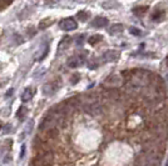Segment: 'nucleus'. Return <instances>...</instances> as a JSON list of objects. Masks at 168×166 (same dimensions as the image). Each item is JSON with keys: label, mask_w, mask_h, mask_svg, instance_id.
Here are the masks:
<instances>
[{"label": "nucleus", "mask_w": 168, "mask_h": 166, "mask_svg": "<svg viewBox=\"0 0 168 166\" xmlns=\"http://www.w3.org/2000/svg\"><path fill=\"white\" fill-rule=\"evenodd\" d=\"M62 88V80L60 79H54L51 81H48L43 86V94L47 96L54 95L59 89Z\"/></svg>", "instance_id": "1"}, {"label": "nucleus", "mask_w": 168, "mask_h": 166, "mask_svg": "<svg viewBox=\"0 0 168 166\" xmlns=\"http://www.w3.org/2000/svg\"><path fill=\"white\" fill-rule=\"evenodd\" d=\"M51 164H53V154L50 151H47L38 156L33 161L32 166H51Z\"/></svg>", "instance_id": "2"}, {"label": "nucleus", "mask_w": 168, "mask_h": 166, "mask_svg": "<svg viewBox=\"0 0 168 166\" xmlns=\"http://www.w3.org/2000/svg\"><path fill=\"white\" fill-rule=\"evenodd\" d=\"M78 24L77 21L73 19V18H67V19H63L60 23H59V27L64 31H72V30H75Z\"/></svg>", "instance_id": "3"}, {"label": "nucleus", "mask_w": 168, "mask_h": 166, "mask_svg": "<svg viewBox=\"0 0 168 166\" xmlns=\"http://www.w3.org/2000/svg\"><path fill=\"white\" fill-rule=\"evenodd\" d=\"M121 56V52L117 50H108L103 54L102 56V61L103 63H109V61H117Z\"/></svg>", "instance_id": "4"}, {"label": "nucleus", "mask_w": 168, "mask_h": 166, "mask_svg": "<svg viewBox=\"0 0 168 166\" xmlns=\"http://www.w3.org/2000/svg\"><path fill=\"white\" fill-rule=\"evenodd\" d=\"M84 64V59L80 56V55H74V56L69 58L67 61V65L69 67H79Z\"/></svg>", "instance_id": "5"}, {"label": "nucleus", "mask_w": 168, "mask_h": 166, "mask_svg": "<svg viewBox=\"0 0 168 166\" xmlns=\"http://www.w3.org/2000/svg\"><path fill=\"white\" fill-rule=\"evenodd\" d=\"M92 25L94 27H104L108 25V19L103 18V16H97L93 21H92Z\"/></svg>", "instance_id": "6"}, {"label": "nucleus", "mask_w": 168, "mask_h": 166, "mask_svg": "<svg viewBox=\"0 0 168 166\" xmlns=\"http://www.w3.org/2000/svg\"><path fill=\"white\" fill-rule=\"evenodd\" d=\"M32 98H33V90H32L30 88H27V89H25V90L23 91L21 96H20V99H21L23 103H28V101H30Z\"/></svg>", "instance_id": "7"}, {"label": "nucleus", "mask_w": 168, "mask_h": 166, "mask_svg": "<svg viewBox=\"0 0 168 166\" xmlns=\"http://www.w3.org/2000/svg\"><path fill=\"white\" fill-rule=\"evenodd\" d=\"M70 43H72V38L70 36H65L60 40L59 43V50H65L70 46Z\"/></svg>", "instance_id": "8"}, {"label": "nucleus", "mask_w": 168, "mask_h": 166, "mask_svg": "<svg viewBox=\"0 0 168 166\" xmlns=\"http://www.w3.org/2000/svg\"><path fill=\"white\" fill-rule=\"evenodd\" d=\"M122 31H123V25L122 24H113L109 27V34L110 35H115V34L122 33Z\"/></svg>", "instance_id": "9"}, {"label": "nucleus", "mask_w": 168, "mask_h": 166, "mask_svg": "<svg viewBox=\"0 0 168 166\" xmlns=\"http://www.w3.org/2000/svg\"><path fill=\"white\" fill-rule=\"evenodd\" d=\"M27 113H28V109L25 107V106H20V109L18 110V113H17V116L19 120H24V117L27 116Z\"/></svg>", "instance_id": "10"}, {"label": "nucleus", "mask_w": 168, "mask_h": 166, "mask_svg": "<svg viewBox=\"0 0 168 166\" xmlns=\"http://www.w3.org/2000/svg\"><path fill=\"white\" fill-rule=\"evenodd\" d=\"M100 40H102V36H100V35H98V34H95V35L90 36V38L88 39V43H89L90 45H95L97 43H99Z\"/></svg>", "instance_id": "11"}, {"label": "nucleus", "mask_w": 168, "mask_h": 166, "mask_svg": "<svg viewBox=\"0 0 168 166\" xmlns=\"http://www.w3.org/2000/svg\"><path fill=\"white\" fill-rule=\"evenodd\" d=\"M147 10H148V6H138V8L133 9V13L136 14V15H143Z\"/></svg>", "instance_id": "12"}, {"label": "nucleus", "mask_w": 168, "mask_h": 166, "mask_svg": "<svg viewBox=\"0 0 168 166\" xmlns=\"http://www.w3.org/2000/svg\"><path fill=\"white\" fill-rule=\"evenodd\" d=\"M51 23H53V21H51L50 19H44V20H42L39 23V27H40V29H47L48 26H50Z\"/></svg>", "instance_id": "13"}, {"label": "nucleus", "mask_w": 168, "mask_h": 166, "mask_svg": "<svg viewBox=\"0 0 168 166\" xmlns=\"http://www.w3.org/2000/svg\"><path fill=\"white\" fill-rule=\"evenodd\" d=\"M77 16H78V19H79L80 21H85V20L88 19V13H85V11H79L78 14H77Z\"/></svg>", "instance_id": "14"}, {"label": "nucleus", "mask_w": 168, "mask_h": 166, "mask_svg": "<svg viewBox=\"0 0 168 166\" xmlns=\"http://www.w3.org/2000/svg\"><path fill=\"white\" fill-rule=\"evenodd\" d=\"M129 33H131L132 35H134V36H140L142 35V31L139 30V29H137V27H129Z\"/></svg>", "instance_id": "15"}, {"label": "nucleus", "mask_w": 168, "mask_h": 166, "mask_svg": "<svg viewBox=\"0 0 168 166\" xmlns=\"http://www.w3.org/2000/svg\"><path fill=\"white\" fill-rule=\"evenodd\" d=\"M162 16H163V11H156V13H154L153 15H152V19H153V20H159Z\"/></svg>", "instance_id": "16"}, {"label": "nucleus", "mask_w": 168, "mask_h": 166, "mask_svg": "<svg viewBox=\"0 0 168 166\" xmlns=\"http://www.w3.org/2000/svg\"><path fill=\"white\" fill-rule=\"evenodd\" d=\"M79 79H80V75H79V74H74L73 78H72V80H70V82H72V84H77Z\"/></svg>", "instance_id": "17"}, {"label": "nucleus", "mask_w": 168, "mask_h": 166, "mask_svg": "<svg viewBox=\"0 0 168 166\" xmlns=\"http://www.w3.org/2000/svg\"><path fill=\"white\" fill-rule=\"evenodd\" d=\"M24 155H25V145L23 144V145H21V147H20V159H23V157H24Z\"/></svg>", "instance_id": "18"}, {"label": "nucleus", "mask_w": 168, "mask_h": 166, "mask_svg": "<svg viewBox=\"0 0 168 166\" xmlns=\"http://www.w3.org/2000/svg\"><path fill=\"white\" fill-rule=\"evenodd\" d=\"M89 69H95L98 65H97V63H94V61H89Z\"/></svg>", "instance_id": "19"}, {"label": "nucleus", "mask_w": 168, "mask_h": 166, "mask_svg": "<svg viewBox=\"0 0 168 166\" xmlns=\"http://www.w3.org/2000/svg\"><path fill=\"white\" fill-rule=\"evenodd\" d=\"M83 36H84V35H80L78 39H77V43H78V44H82V43H83V40H84Z\"/></svg>", "instance_id": "20"}, {"label": "nucleus", "mask_w": 168, "mask_h": 166, "mask_svg": "<svg viewBox=\"0 0 168 166\" xmlns=\"http://www.w3.org/2000/svg\"><path fill=\"white\" fill-rule=\"evenodd\" d=\"M13 91H14V90H13V89H10V90H9V91H8L6 94H5V98H9V96H10L11 94H13Z\"/></svg>", "instance_id": "21"}, {"label": "nucleus", "mask_w": 168, "mask_h": 166, "mask_svg": "<svg viewBox=\"0 0 168 166\" xmlns=\"http://www.w3.org/2000/svg\"><path fill=\"white\" fill-rule=\"evenodd\" d=\"M2 2H4V3H11L13 0H2Z\"/></svg>", "instance_id": "22"}, {"label": "nucleus", "mask_w": 168, "mask_h": 166, "mask_svg": "<svg viewBox=\"0 0 168 166\" xmlns=\"http://www.w3.org/2000/svg\"><path fill=\"white\" fill-rule=\"evenodd\" d=\"M166 166H168V160H167V162H166Z\"/></svg>", "instance_id": "23"}, {"label": "nucleus", "mask_w": 168, "mask_h": 166, "mask_svg": "<svg viewBox=\"0 0 168 166\" xmlns=\"http://www.w3.org/2000/svg\"><path fill=\"white\" fill-rule=\"evenodd\" d=\"M166 61H167V64H168V56H167V59H166Z\"/></svg>", "instance_id": "24"}, {"label": "nucleus", "mask_w": 168, "mask_h": 166, "mask_svg": "<svg viewBox=\"0 0 168 166\" xmlns=\"http://www.w3.org/2000/svg\"><path fill=\"white\" fill-rule=\"evenodd\" d=\"M0 129H2V124H0Z\"/></svg>", "instance_id": "25"}, {"label": "nucleus", "mask_w": 168, "mask_h": 166, "mask_svg": "<svg viewBox=\"0 0 168 166\" xmlns=\"http://www.w3.org/2000/svg\"><path fill=\"white\" fill-rule=\"evenodd\" d=\"M167 80H168V75H167Z\"/></svg>", "instance_id": "26"}]
</instances>
